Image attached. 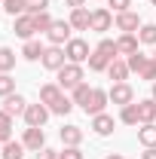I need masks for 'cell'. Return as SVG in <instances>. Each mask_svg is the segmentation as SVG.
<instances>
[{
	"label": "cell",
	"instance_id": "1",
	"mask_svg": "<svg viewBox=\"0 0 156 159\" xmlns=\"http://www.w3.org/2000/svg\"><path fill=\"white\" fill-rule=\"evenodd\" d=\"M40 64H43L46 70H55V74H58L61 67L67 64L64 46H46V49H43V58H40Z\"/></svg>",
	"mask_w": 156,
	"mask_h": 159
},
{
	"label": "cell",
	"instance_id": "2",
	"mask_svg": "<svg viewBox=\"0 0 156 159\" xmlns=\"http://www.w3.org/2000/svg\"><path fill=\"white\" fill-rule=\"evenodd\" d=\"M64 55H67V61H71V64H83V61H89L92 49H89V43H86V40L71 37V43L64 46Z\"/></svg>",
	"mask_w": 156,
	"mask_h": 159
},
{
	"label": "cell",
	"instance_id": "3",
	"mask_svg": "<svg viewBox=\"0 0 156 159\" xmlns=\"http://www.w3.org/2000/svg\"><path fill=\"white\" fill-rule=\"evenodd\" d=\"M80 83H83V67L67 61V64L58 70V86H61V89H71V92H74Z\"/></svg>",
	"mask_w": 156,
	"mask_h": 159
},
{
	"label": "cell",
	"instance_id": "4",
	"mask_svg": "<svg viewBox=\"0 0 156 159\" xmlns=\"http://www.w3.org/2000/svg\"><path fill=\"white\" fill-rule=\"evenodd\" d=\"M107 101H110V95H107L104 89H92V92H89V98H86V104H83V113H89V116L104 113Z\"/></svg>",
	"mask_w": 156,
	"mask_h": 159
},
{
	"label": "cell",
	"instance_id": "5",
	"mask_svg": "<svg viewBox=\"0 0 156 159\" xmlns=\"http://www.w3.org/2000/svg\"><path fill=\"white\" fill-rule=\"evenodd\" d=\"M71 31H74V28H71V21H52V28H49V34H46V37H49V46H67V43H71Z\"/></svg>",
	"mask_w": 156,
	"mask_h": 159
},
{
	"label": "cell",
	"instance_id": "6",
	"mask_svg": "<svg viewBox=\"0 0 156 159\" xmlns=\"http://www.w3.org/2000/svg\"><path fill=\"white\" fill-rule=\"evenodd\" d=\"M107 95H110V101H113V104H119V107L135 104V89H132L129 83H113V86L107 89Z\"/></svg>",
	"mask_w": 156,
	"mask_h": 159
},
{
	"label": "cell",
	"instance_id": "7",
	"mask_svg": "<svg viewBox=\"0 0 156 159\" xmlns=\"http://www.w3.org/2000/svg\"><path fill=\"white\" fill-rule=\"evenodd\" d=\"M49 113H52V110H49L43 101H40V104H28V110H25V122H28V125L43 129V125H46V119H49Z\"/></svg>",
	"mask_w": 156,
	"mask_h": 159
},
{
	"label": "cell",
	"instance_id": "8",
	"mask_svg": "<svg viewBox=\"0 0 156 159\" xmlns=\"http://www.w3.org/2000/svg\"><path fill=\"white\" fill-rule=\"evenodd\" d=\"M21 144H25V150H34V153H40V150L46 147V135H43V129H37V125H28V129H25V135H21Z\"/></svg>",
	"mask_w": 156,
	"mask_h": 159
},
{
	"label": "cell",
	"instance_id": "9",
	"mask_svg": "<svg viewBox=\"0 0 156 159\" xmlns=\"http://www.w3.org/2000/svg\"><path fill=\"white\" fill-rule=\"evenodd\" d=\"M12 31H16V37H21V40H31L34 34H37L34 16H31V12H25V16H16V25H12Z\"/></svg>",
	"mask_w": 156,
	"mask_h": 159
},
{
	"label": "cell",
	"instance_id": "10",
	"mask_svg": "<svg viewBox=\"0 0 156 159\" xmlns=\"http://www.w3.org/2000/svg\"><path fill=\"white\" fill-rule=\"evenodd\" d=\"M138 28H141V19H138V12H132V9H126V12H117V31H122V34H135Z\"/></svg>",
	"mask_w": 156,
	"mask_h": 159
},
{
	"label": "cell",
	"instance_id": "11",
	"mask_svg": "<svg viewBox=\"0 0 156 159\" xmlns=\"http://www.w3.org/2000/svg\"><path fill=\"white\" fill-rule=\"evenodd\" d=\"M110 25H113V12L110 9H104V6H98V9H92V28L89 31H110Z\"/></svg>",
	"mask_w": 156,
	"mask_h": 159
},
{
	"label": "cell",
	"instance_id": "12",
	"mask_svg": "<svg viewBox=\"0 0 156 159\" xmlns=\"http://www.w3.org/2000/svg\"><path fill=\"white\" fill-rule=\"evenodd\" d=\"M3 110H6L9 116H25V110H28V101L21 98L19 92H12V95H6V98H3Z\"/></svg>",
	"mask_w": 156,
	"mask_h": 159
},
{
	"label": "cell",
	"instance_id": "13",
	"mask_svg": "<svg viewBox=\"0 0 156 159\" xmlns=\"http://www.w3.org/2000/svg\"><path fill=\"white\" fill-rule=\"evenodd\" d=\"M71 28L74 31H89L92 28V12L86 9V6H80V9H71Z\"/></svg>",
	"mask_w": 156,
	"mask_h": 159
},
{
	"label": "cell",
	"instance_id": "14",
	"mask_svg": "<svg viewBox=\"0 0 156 159\" xmlns=\"http://www.w3.org/2000/svg\"><path fill=\"white\" fill-rule=\"evenodd\" d=\"M58 138H61L64 147H80V144H83V129H80V125H61Z\"/></svg>",
	"mask_w": 156,
	"mask_h": 159
},
{
	"label": "cell",
	"instance_id": "15",
	"mask_svg": "<svg viewBox=\"0 0 156 159\" xmlns=\"http://www.w3.org/2000/svg\"><path fill=\"white\" fill-rule=\"evenodd\" d=\"M61 95H64V89H61L58 83H46V86H40V101H43L46 107H52Z\"/></svg>",
	"mask_w": 156,
	"mask_h": 159
},
{
	"label": "cell",
	"instance_id": "16",
	"mask_svg": "<svg viewBox=\"0 0 156 159\" xmlns=\"http://www.w3.org/2000/svg\"><path fill=\"white\" fill-rule=\"evenodd\" d=\"M113 116H107V113H98V116H92V132L95 135H101V138H107L110 132H113Z\"/></svg>",
	"mask_w": 156,
	"mask_h": 159
},
{
	"label": "cell",
	"instance_id": "17",
	"mask_svg": "<svg viewBox=\"0 0 156 159\" xmlns=\"http://www.w3.org/2000/svg\"><path fill=\"white\" fill-rule=\"evenodd\" d=\"M138 43H141V40H138L135 34H119V40H117V52L129 58V55H135V52H138Z\"/></svg>",
	"mask_w": 156,
	"mask_h": 159
},
{
	"label": "cell",
	"instance_id": "18",
	"mask_svg": "<svg viewBox=\"0 0 156 159\" xmlns=\"http://www.w3.org/2000/svg\"><path fill=\"white\" fill-rule=\"evenodd\" d=\"M129 74H132V70H129V61H119V58H113L110 67H107V77L113 80V83H126Z\"/></svg>",
	"mask_w": 156,
	"mask_h": 159
},
{
	"label": "cell",
	"instance_id": "19",
	"mask_svg": "<svg viewBox=\"0 0 156 159\" xmlns=\"http://www.w3.org/2000/svg\"><path fill=\"white\" fill-rule=\"evenodd\" d=\"M138 141L144 147H156V122H141L138 129Z\"/></svg>",
	"mask_w": 156,
	"mask_h": 159
},
{
	"label": "cell",
	"instance_id": "20",
	"mask_svg": "<svg viewBox=\"0 0 156 159\" xmlns=\"http://www.w3.org/2000/svg\"><path fill=\"white\" fill-rule=\"evenodd\" d=\"M138 119L141 122H156V101L153 98L138 101Z\"/></svg>",
	"mask_w": 156,
	"mask_h": 159
},
{
	"label": "cell",
	"instance_id": "21",
	"mask_svg": "<svg viewBox=\"0 0 156 159\" xmlns=\"http://www.w3.org/2000/svg\"><path fill=\"white\" fill-rule=\"evenodd\" d=\"M43 49H46V46H43L40 40H25V49H21V55H25L28 61H40V58H43Z\"/></svg>",
	"mask_w": 156,
	"mask_h": 159
},
{
	"label": "cell",
	"instance_id": "22",
	"mask_svg": "<svg viewBox=\"0 0 156 159\" xmlns=\"http://www.w3.org/2000/svg\"><path fill=\"white\" fill-rule=\"evenodd\" d=\"M0 156L3 159H21L25 156V144H21V141H6L3 150H0Z\"/></svg>",
	"mask_w": 156,
	"mask_h": 159
},
{
	"label": "cell",
	"instance_id": "23",
	"mask_svg": "<svg viewBox=\"0 0 156 159\" xmlns=\"http://www.w3.org/2000/svg\"><path fill=\"white\" fill-rule=\"evenodd\" d=\"M110 61H113V58H107V55H101L98 49H92V55H89V70L101 74V70H107V67H110Z\"/></svg>",
	"mask_w": 156,
	"mask_h": 159
},
{
	"label": "cell",
	"instance_id": "24",
	"mask_svg": "<svg viewBox=\"0 0 156 159\" xmlns=\"http://www.w3.org/2000/svg\"><path fill=\"white\" fill-rule=\"evenodd\" d=\"M119 122H126V125H141V119H138V104L119 107Z\"/></svg>",
	"mask_w": 156,
	"mask_h": 159
},
{
	"label": "cell",
	"instance_id": "25",
	"mask_svg": "<svg viewBox=\"0 0 156 159\" xmlns=\"http://www.w3.org/2000/svg\"><path fill=\"white\" fill-rule=\"evenodd\" d=\"M12 67H16V52H12L9 46H3V49H0V70L9 74Z\"/></svg>",
	"mask_w": 156,
	"mask_h": 159
},
{
	"label": "cell",
	"instance_id": "26",
	"mask_svg": "<svg viewBox=\"0 0 156 159\" xmlns=\"http://www.w3.org/2000/svg\"><path fill=\"white\" fill-rule=\"evenodd\" d=\"M3 9L16 19V16H25L28 12V0H3Z\"/></svg>",
	"mask_w": 156,
	"mask_h": 159
},
{
	"label": "cell",
	"instance_id": "27",
	"mask_svg": "<svg viewBox=\"0 0 156 159\" xmlns=\"http://www.w3.org/2000/svg\"><path fill=\"white\" fill-rule=\"evenodd\" d=\"M138 40L147 43V46H156V25H141L138 28Z\"/></svg>",
	"mask_w": 156,
	"mask_h": 159
},
{
	"label": "cell",
	"instance_id": "28",
	"mask_svg": "<svg viewBox=\"0 0 156 159\" xmlns=\"http://www.w3.org/2000/svg\"><path fill=\"white\" fill-rule=\"evenodd\" d=\"M49 110H52V113H55V116H67V113H71V110H74V101H71V98H64V95H61V98L55 101V104H52V107H49Z\"/></svg>",
	"mask_w": 156,
	"mask_h": 159
},
{
	"label": "cell",
	"instance_id": "29",
	"mask_svg": "<svg viewBox=\"0 0 156 159\" xmlns=\"http://www.w3.org/2000/svg\"><path fill=\"white\" fill-rule=\"evenodd\" d=\"M138 77L147 80V83H156V58H147V61H144V67L138 70Z\"/></svg>",
	"mask_w": 156,
	"mask_h": 159
},
{
	"label": "cell",
	"instance_id": "30",
	"mask_svg": "<svg viewBox=\"0 0 156 159\" xmlns=\"http://www.w3.org/2000/svg\"><path fill=\"white\" fill-rule=\"evenodd\" d=\"M52 16H49V12H37V16H34V25H37V31L40 34H49V28H52Z\"/></svg>",
	"mask_w": 156,
	"mask_h": 159
},
{
	"label": "cell",
	"instance_id": "31",
	"mask_svg": "<svg viewBox=\"0 0 156 159\" xmlns=\"http://www.w3.org/2000/svg\"><path fill=\"white\" fill-rule=\"evenodd\" d=\"M95 49L101 52V55H107V58H117V55H119V52H117V40H101Z\"/></svg>",
	"mask_w": 156,
	"mask_h": 159
},
{
	"label": "cell",
	"instance_id": "32",
	"mask_svg": "<svg viewBox=\"0 0 156 159\" xmlns=\"http://www.w3.org/2000/svg\"><path fill=\"white\" fill-rule=\"evenodd\" d=\"M12 92H16V80L9 77V74H0V98H6Z\"/></svg>",
	"mask_w": 156,
	"mask_h": 159
},
{
	"label": "cell",
	"instance_id": "33",
	"mask_svg": "<svg viewBox=\"0 0 156 159\" xmlns=\"http://www.w3.org/2000/svg\"><path fill=\"white\" fill-rule=\"evenodd\" d=\"M89 92H92V89H89V83H80L77 89H74V104H80V107H83V104H86V98H89Z\"/></svg>",
	"mask_w": 156,
	"mask_h": 159
},
{
	"label": "cell",
	"instance_id": "34",
	"mask_svg": "<svg viewBox=\"0 0 156 159\" xmlns=\"http://www.w3.org/2000/svg\"><path fill=\"white\" fill-rule=\"evenodd\" d=\"M126 61H129V70H135V74H138V70L144 67V61H147V55H141V52H135V55H129Z\"/></svg>",
	"mask_w": 156,
	"mask_h": 159
},
{
	"label": "cell",
	"instance_id": "35",
	"mask_svg": "<svg viewBox=\"0 0 156 159\" xmlns=\"http://www.w3.org/2000/svg\"><path fill=\"white\" fill-rule=\"evenodd\" d=\"M46 6H49V0H28V12H31V16L46 12Z\"/></svg>",
	"mask_w": 156,
	"mask_h": 159
},
{
	"label": "cell",
	"instance_id": "36",
	"mask_svg": "<svg viewBox=\"0 0 156 159\" xmlns=\"http://www.w3.org/2000/svg\"><path fill=\"white\" fill-rule=\"evenodd\" d=\"M58 159H83V150L80 147H64V150H58Z\"/></svg>",
	"mask_w": 156,
	"mask_h": 159
},
{
	"label": "cell",
	"instance_id": "37",
	"mask_svg": "<svg viewBox=\"0 0 156 159\" xmlns=\"http://www.w3.org/2000/svg\"><path fill=\"white\" fill-rule=\"evenodd\" d=\"M107 6H113V12H126L132 6V0H107Z\"/></svg>",
	"mask_w": 156,
	"mask_h": 159
},
{
	"label": "cell",
	"instance_id": "38",
	"mask_svg": "<svg viewBox=\"0 0 156 159\" xmlns=\"http://www.w3.org/2000/svg\"><path fill=\"white\" fill-rule=\"evenodd\" d=\"M37 159H58V150H52V147H43L37 153Z\"/></svg>",
	"mask_w": 156,
	"mask_h": 159
},
{
	"label": "cell",
	"instance_id": "39",
	"mask_svg": "<svg viewBox=\"0 0 156 159\" xmlns=\"http://www.w3.org/2000/svg\"><path fill=\"white\" fill-rule=\"evenodd\" d=\"M0 129H12V116L6 110H0Z\"/></svg>",
	"mask_w": 156,
	"mask_h": 159
},
{
	"label": "cell",
	"instance_id": "40",
	"mask_svg": "<svg viewBox=\"0 0 156 159\" xmlns=\"http://www.w3.org/2000/svg\"><path fill=\"white\" fill-rule=\"evenodd\" d=\"M6 141H12V129H0V144H6Z\"/></svg>",
	"mask_w": 156,
	"mask_h": 159
},
{
	"label": "cell",
	"instance_id": "41",
	"mask_svg": "<svg viewBox=\"0 0 156 159\" xmlns=\"http://www.w3.org/2000/svg\"><path fill=\"white\" fill-rule=\"evenodd\" d=\"M141 159H156V147H144V153H141Z\"/></svg>",
	"mask_w": 156,
	"mask_h": 159
},
{
	"label": "cell",
	"instance_id": "42",
	"mask_svg": "<svg viewBox=\"0 0 156 159\" xmlns=\"http://www.w3.org/2000/svg\"><path fill=\"white\" fill-rule=\"evenodd\" d=\"M64 3H67V6H71V9H80V6H83V3H86V0H64Z\"/></svg>",
	"mask_w": 156,
	"mask_h": 159
},
{
	"label": "cell",
	"instance_id": "43",
	"mask_svg": "<svg viewBox=\"0 0 156 159\" xmlns=\"http://www.w3.org/2000/svg\"><path fill=\"white\" fill-rule=\"evenodd\" d=\"M104 159H122V156H119V153H107Z\"/></svg>",
	"mask_w": 156,
	"mask_h": 159
},
{
	"label": "cell",
	"instance_id": "44",
	"mask_svg": "<svg viewBox=\"0 0 156 159\" xmlns=\"http://www.w3.org/2000/svg\"><path fill=\"white\" fill-rule=\"evenodd\" d=\"M153 101H156V83H153Z\"/></svg>",
	"mask_w": 156,
	"mask_h": 159
},
{
	"label": "cell",
	"instance_id": "45",
	"mask_svg": "<svg viewBox=\"0 0 156 159\" xmlns=\"http://www.w3.org/2000/svg\"><path fill=\"white\" fill-rule=\"evenodd\" d=\"M153 58H156V46H153Z\"/></svg>",
	"mask_w": 156,
	"mask_h": 159
},
{
	"label": "cell",
	"instance_id": "46",
	"mask_svg": "<svg viewBox=\"0 0 156 159\" xmlns=\"http://www.w3.org/2000/svg\"><path fill=\"white\" fill-rule=\"evenodd\" d=\"M150 3H153V6H156V0H150Z\"/></svg>",
	"mask_w": 156,
	"mask_h": 159
},
{
	"label": "cell",
	"instance_id": "47",
	"mask_svg": "<svg viewBox=\"0 0 156 159\" xmlns=\"http://www.w3.org/2000/svg\"><path fill=\"white\" fill-rule=\"evenodd\" d=\"M0 150H3V144H0Z\"/></svg>",
	"mask_w": 156,
	"mask_h": 159
},
{
	"label": "cell",
	"instance_id": "48",
	"mask_svg": "<svg viewBox=\"0 0 156 159\" xmlns=\"http://www.w3.org/2000/svg\"><path fill=\"white\" fill-rule=\"evenodd\" d=\"M0 74H3V70H0Z\"/></svg>",
	"mask_w": 156,
	"mask_h": 159
}]
</instances>
